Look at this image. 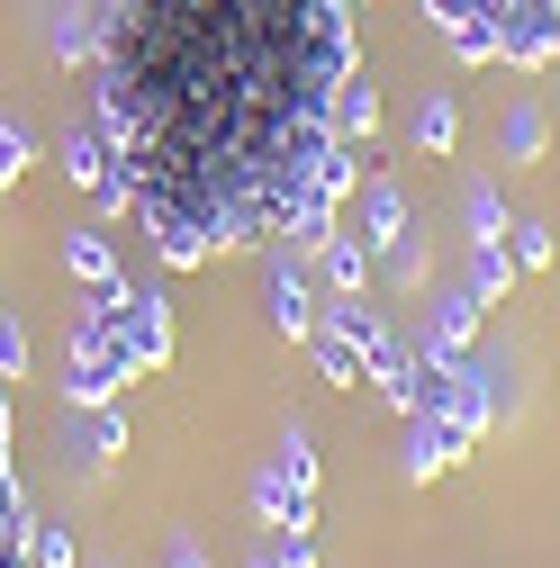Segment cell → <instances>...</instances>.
Here are the masks:
<instances>
[{"label": "cell", "instance_id": "obj_1", "mask_svg": "<svg viewBox=\"0 0 560 568\" xmlns=\"http://www.w3.org/2000/svg\"><path fill=\"white\" fill-rule=\"evenodd\" d=\"M127 379H146V371H136V352L118 343V325L100 316V307H82L73 316V334H63V406H118V388Z\"/></svg>", "mask_w": 560, "mask_h": 568}, {"label": "cell", "instance_id": "obj_2", "mask_svg": "<svg viewBox=\"0 0 560 568\" xmlns=\"http://www.w3.org/2000/svg\"><path fill=\"white\" fill-rule=\"evenodd\" d=\"M100 316L118 325V343L136 352V371H146V379L172 371V298H163V290H136V280H118V290H100Z\"/></svg>", "mask_w": 560, "mask_h": 568}, {"label": "cell", "instance_id": "obj_3", "mask_svg": "<svg viewBox=\"0 0 560 568\" xmlns=\"http://www.w3.org/2000/svg\"><path fill=\"white\" fill-rule=\"evenodd\" d=\"M470 443H479L470 424H452L443 406H416V415H407V452H398V478H407V487H434L443 469H461V460H470Z\"/></svg>", "mask_w": 560, "mask_h": 568}, {"label": "cell", "instance_id": "obj_4", "mask_svg": "<svg viewBox=\"0 0 560 568\" xmlns=\"http://www.w3.org/2000/svg\"><path fill=\"white\" fill-rule=\"evenodd\" d=\"M262 307H271V334H290V343H308L317 334V307H326V290H317V271L299 262V253H262Z\"/></svg>", "mask_w": 560, "mask_h": 568}, {"label": "cell", "instance_id": "obj_5", "mask_svg": "<svg viewBox=\"0 0 560 568\" xmlns=\"http://www.w3.org/2000/svg\"><path fill=\"white\" fill-rule=\"evenodd\" d=\"M498 63L551 73L560 63V0H498Z\"/></svg>", "mask_w": 560, "mask_h": 568}, {"label": "cell", "instance_id": "obj_6", "mask_svg": "<svg viewBox=\"0 0 560 568\" xmlns=\"http://www.w3.org/2000/svg\"><path fill=\"white\" fill-rule=\"evenodd\" d=\"M452 424H470V434H488L498 424V406H507V379L479 362V352H452V371H443V397H434Z\"/></svg>", "mask_w": 560, "mask_h": 568}, {"label": "cell", "instance_id": "obj_7", "mask_svg": "<svg viewBox=\"0 0 560 568\" xmlns=\"http://www.w3.org/2000/svg\"><path fill=\"white\" fill-rule=\"evenodd\" d=\"M253 515H262V532H317V487H299L280 469V452H271L253 469Z\"/></svg>", "mask_w": 560, "mask_h": 568}, {"label": "cell", "instance_id": "obj_8", "mask_svg": "<svg viewBox=\"0 0 560 568\" xmlns=\"http://www.w3.org/2000/svg\"><path fill=\"white\" fill-rule=\"evenodd\" d=\"M362 244L371 253H389V244H407V226H416V207H407V190H398V172L380 163V172H362Z\"/></svg>", "mask_w": 560, "mask_h": 568}, {"label": "cell", "instance_id": "obj_9", "mask_svg": "<svg viewBox=\"0 0 560 568\" xmlns=\"http://www.w3.org/2000/svg\"><path fill=\"white\" fill-rule=\"evenodd\" d=\"M28 496H19V469H10V388H0V568H28Z\"/></svg>", "mask_w": 560, "mask_h": 568}, {"label": "cell", "instance_id": "obj_10", "mask_svg": "<svg viewBox=\"0 0 560 568\" xmlns=\"http://www.w3.org/2000/svg\"><path fill=\"white\" fill-rule=\"evenodd\" d=\"M479 298H470V280H452V290H434V307H426V334H416V343H426V352H470L479 343Z\"/></svg>", "mask_w": 560, "mask_h": 568}, {"label": "cell", "instance_id": "obj_11", "mask_svg": "<svg viewBox=\"0 0 560 568\" xmlns=\"http://www.w3.org/2000/svg\"><path fill=\"white\" fill-rule=\"evenodd\" d=\"M308 271H317L326 298H362V290H371V244H362V235H326V244L308 253Z\"/></svg>", "mask_w": 560, "mask_h": 568}, {"label": "cell", "instance_id": "obj_12", "mask_svg": "<svg viewBox=\"0 0 560 568\" xmlns=\"http://www.w3.org/2000/svg\"><path fill=\"white\" fill-rule=\"evenodd\" d=\"M334 135H343V145H380V91H371V63H353V73L334 82Z\"/></svg>", "mask_w": 560, "mask_h": 568}, {"label": "cell", "instance_id": "obj_13", "mask_svg": "<svg viewBox=\"0 0 560 568\" xmlns=\"http://www.w3.org/2000/svg\"><path fill=\"white\" fill-rule=\"evenodd\" d=\"M63 271H73V280H82L91 298H100V290H118V280H127V271H118V244H109L100 226H73V235H63Z\"/></svg>", "mask_w": 560, "mask_h": 568}, {"label": "cell", "instance_id": "obj_14", "mask_svg": "<svg viewBox=\"0 0 560 568\" xmlns=\"http://www.w3.org/2000/svg\"><path fill=\"white\" fill-rule=\"evenodd\" d=\"M371 388H380V397H389L398 415H416V352H407V343H398L389 325L371 334Z\"/></svg>", "mask_w": 560, "mask_h": 568}, {"label": "cell", "instance_id": "obj_15", "mask_svg": "<svg viewBox=\"0 0 560 568\" xmlns=\"http://www.w3.org/2000/svg\"><path fill=\"white\" fill-rule=\"evenodd\" d=\"M308 352H317V379H326V388H371V352H362L353 334L317 325V334H308Z\"/></svg>", "mask_w": 560, "mask_h": 568}, {"label": "cell", "instance_id": "obj_16", "mask_svg": "<svg viewBox=\"0 0 560 568\" xmlns=\"http://www.w3.org/2000/svg\"><path fill=\"white\" fill-rule=\"evenodd\" d=\"M452 145H461V100L452 91H426V100H416V154L452 163Z\"/></svg>", "mask_w": 560, "mask_h": 568}, {"label": "cell", "instance_id": "obj_17", "mask_svg": "<svg viewBox=\"0 0 560 568\" xmlns=\"http://www.w3.org/2000/svg\"><path fill=\"white\" fill-rule=\"evenodd\" d=\"M109 135H100V118H82V126H63V181H73V190H100L109 181Z\"/></svg>", "mask_w": 560, "mask_h": 568}, {"label": "cell", "instance_id": "obj_18", "mask_svg": "<svg viewBox=\"0 0 560 568\" xmlns=\"http://www.w3.org/2000/svg\"><path fill=\"white\" fill-rule=\"evenodd\" d=\"M461 280H470V298H479V307H507L524 271H516V253H507V244H470V271H461Z\"/></svg>", "mask_w": 560, "mask_h": 568}, {"label": "cell", "instance_id": "obj_19", "mask_svg": "<svg viewBox=\"0 0 560 568\" xmlns=\"http://www.w3.org/2000/svg\"><path fill=\"white\" fill-rule=\"evenodd\" d=\"M498 154H507V163H542V154H551V118H542L533 100H516V109L498 118Z\"/></svg>", "mask_w": 560, "mask_h": 568}, {"label": "cell", "instance_id": "obj_20", "mask_svg": "<svg viewBox=\"0 0 560 568\" xmlns=\"http://www.w3.org/2000/svg\"><path fill=\"white\" fill-rule=\"evenodd\" d=\"M461 226H470V244H507V190L498 181H470L461 190Z\"/></svg>", "mask_w": 560, "mask_h": 568}, {"label": "cell", "instance_id": "obj_21", "mask_svg": "<svg viewBox=\"0 0 560 568\" xmlns=\"http://www.w3.org/2000/svg\"><path fill=\"white\" fill-rule=\"evenodd\" d=\"M63 415H82V460H91V469H109V460L127 452V424H118V406H63Z\"/></svg>", "mask_w": 560, "mask_h": 568}, {"label": "cell", "instance_id": "obj_22", "mask_svg": "<svg viewBox=\"0 0 560 568\" xmlns=\"http://www.w3.org/2000/svg\"><path fill=\"white\" fill-rule=\"evenodd\" d=\"M280 469H290L299 487H326V469H317V434H308V424L290 415V424H280Z\"/></svg>", "mask_w": 560, "mask_h": 568}, {"label": "cell", "instance_id": "obj_23", "mask_svg": "<svg viewBox=\"0 0 560 568\" xmlns=\"http://www.w3.org/2000/svg\"><path fill=\"white\" fill-rule=\"evenodd\" d=\"M91 19H100V10H91ZM91 19H54V37H46L54 63H91V54H100V28H91Z\"/></svg>", "mask_w": 560, "mask_h": 568}, {"label": "cell", "instance_id": "obj_24", "mask_svg": "<svg viewBox=\"0 0 560 568\" xmlns=\"http://www.w3.org/2000/svg\"><path fill=\"white\" fill-rule=\"evenodd\" d=\"M507 235H516V244H507V253H516V271H551V253H560V244H551V226H542V217H524V226H507Z\"/></svg>", "mask_w": 560, "mask_h": 568}, {"label": "cell", "instance_id": "obj_25", "mask_svg": "<svg viewBox=\"0 0 560 568\" xmlns=\"http://www.w3.org/2000/svg\"><path fill=\"white\" fill-rule=\"evenodd\" d=\"M28 568H73V532L63 524H28Z\"/></svg>", "mask_w": 560, "mask_h": 568}, {"label": "cell", "instance_id": "obj_26", "mask_svg": "<svg viewBox=\"0 0 560 568\" xmlns=\"http://www.w3.org/2000/svg\"><path fill=\"white\" fill-rule=\"evenodd\" d=\"M10 379H28V325L0 307V388H10Z\"/></svg>", "mask_w": 560, "mask_h": 568}, {"label": "cell", "instance_id": "obj_27", "mask_svg": "<svg viewBox=\"0 0 560 568\" xmlns=\"http://www.w3.org/2000/svg\"><path fill=\"white\" fill-rule=\"evenodd\" d=\"M380 271H389V290H426V253H416V235H407V244H389V253H380Z\"/></svg>", "mask_w": 560, "mask_h": 568}, {"label": "cell", "instance_id": "obj_28", "mask_svg": "<svg viewBox=\"0 0 560 568\" xmlns=\"http://www.w3.org/2000/svg\"><path fill=\"white\" fill-rule=\"evenodd\" d=\"M91 199H100V217H136V172H127V163H109V181H100Z\"/></svg>", "mask_w": 560, "mask_h": 568}, {"label": "cell", "instance_id": "obj_29", "mask_svg": "<svg viewBox=\"0 0 560 568\" xmlns=\"http://www.w3.org/2000/svg\"><path fill=\"white\" fill-rule=\"evenodd\" d=\"M19 172H28V126L0 118V190H19Z\"/></svg>", "mask_w": 560, "mask_h": 568}, {"label": "cell", "instance_id": "obj_30", "mask_svg": "<svg viewBox=\"0 0 560 568\" xmlns=\"http://www.w3.org/2000/svg\"><path fill=\"white\" fill-rule=\"evenodd\" d=\"M271 559L280 568H317V532H271Z\"/></svg>", "mask_w": 560, "mask_h": 568}, {"label": "cell", "instance_id": "obj_31", "mask_svg": "<svg viewBox=\"0 0 560 568\" xmlns=\"http://www.w3.org/2000/svg\"><path fill=\"white\" fill-rule=\"evenodd\" d=\"M163 568H208V550H199V541H190V532H181V541H172V550H163Z\"/></svg>", "mask_w": 560, "mask_h": 568}, {"label": "cell", "instance_id": "obj_32", "mask_svg": "<svg viewBox=\"0 0 560 568\" xmlns=\"http://www.w3.org/2000/svg\"><path fill=\"white\" fill-rule=\"evenodd\" d=\"M253 568H280V559H271V550H253Z\"/></svg>", "mask_w": 560, "mask_h": 568}, {"label": "cell", "instance_id": "obj_33", "mask_svg": "<svg viewBox=\"0 0 560 568\" xmlns=\"http://www.w3.org/2000/svg\"><path fill=\"white\" fill-rule=\"evenodd\" d=\"M362 10H371V0H362Z\"/></svg>", "mask_w": 560, "mask_h": 568}]
</instances>
